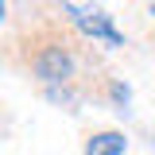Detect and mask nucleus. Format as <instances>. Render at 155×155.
Wrapping results in <instances>:
<instances>
[{
    "instance_id": "f257e3e1",
    "label": "nucleus",
    "mask_w": 155,
    "mask_h": 155,
    "mask_svg": "<svg viewBox=\"0 0 155 155\" xmlns=\"http://www.w3.org/2000/svg\"><path fill=\"white\" fill-rule=\"evenodd\" d=\"M35 74L43 81H66L70 78V54L62 51V47H51V51H43L35 58Z\"/></svg>"
},
{
    "instance_id": "f03ea898",
    "label": "nucleus",
    "mask_w": 155,
    "mask_h": 155,
    "mask_svg": "<svg viewBox=\"0 0 155 155\" xmlns=\"http://www.w3.org/2000/svg\"><path fill=\"white\" fill-rule=\"evenodd\" d=\"M74 19L81 23V31H89L93 39H105L109 47H120V35L113 31V23H109V16L105 12H89V8H74Z\"/></svg>"
},
{
    "instance_id": "7ed1b4c3",
    "label": "nucleus",
    "mask_w": 155,
    "mask_h": 155,
    "mask_svg": "<svg viewBox=\"0 0 155 155\" xmlns=\"http://www.w3.org/2000/svg\"><path fill=\"white\" fill-rule=\"evenodd\" d=\"M124 136L120 132H97L89 136V143H85V155H124Z\"/></svg>"
},
{
    "instance_id": "20e7f679",
    "label": "nucleus",
    "mask_w": 155,
    "mask_h": 155,
    "mask_svg": "<svg viewBox=\"0 0 155 155\" xmlns=\"http://www.w3.org/2000/svg\"><path fill=\"white\" fill-rule=\"evenodd\" d=\"M0 19H4V0H0Z\"/></svg>"
}]
</instances>
